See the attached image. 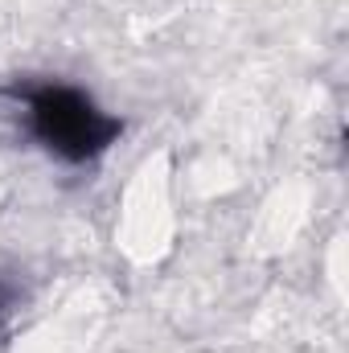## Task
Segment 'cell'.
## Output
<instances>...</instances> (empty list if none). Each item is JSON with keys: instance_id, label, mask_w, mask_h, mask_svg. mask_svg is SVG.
Here are the masks:
<instances>
[{"instance_id": "1", "label": "cell", "mask_w": 349, "mask_h": 353, "mask_svg": "<svg viewBox=\"0 0 349 353\" xmlns=\"http://www.w3.org/2000/svg\"><path fill=\"white\" fill-rule=\"evenodd\" d=\"M29 119H33V132L41 136V144L54 148L66 161L99 157L119 136V119L103 115L87 94H79L70 87L33 90L29 94Z\"/></svg>"}, {"instance_id": "2", "label": "cell", "mask_w": 349, "mask_h": 353, "mask_svg": "<svg viewBox=\"0 0 349 353\" xmlns=\"http://www.w3.org/2000/svg\"><path fill=\"white\" fill-rule=\"evenodd\" d=\"M4 312H8V288L0 283V321H4Z\"/></svg>"}]
</instances>
